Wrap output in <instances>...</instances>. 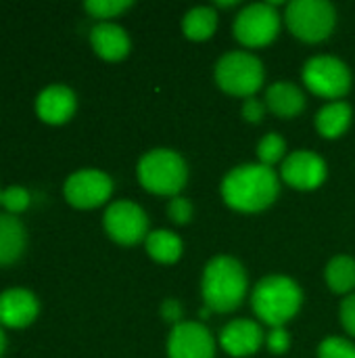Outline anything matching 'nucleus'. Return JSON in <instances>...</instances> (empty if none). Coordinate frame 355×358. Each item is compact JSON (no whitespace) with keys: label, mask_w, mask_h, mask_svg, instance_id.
Returning <instances> with one entry per match:
<instances>
[{"label":"nucleus","mask_w":355,"mask_h":358,"mask_svg":"<svg viewBox=\"0 0 355 358\" xmlns=\"http://www.w3.org/2000/svg\"><path fill=\"white\" fill-rule=\"evenodd\" d=\"M280 193L276 172L262 164H243L232 168L222 180V197L226 206L243 214L268 210Z\"/></svg>","instance_id":"obj_1"},{"label":"nucleus","mask_w":355,"mask_h":358,"mask_svg":"<svg viewBox=\"0 0 355 358\" xmlns=\"http://www.w3.org/2000/svg\"><path fill=\"white\" fill-rule=\"evenodd\" d=\"M249 289L247 273L243 264L232 256H216L207 262L203 271L201 292L205 306L211 313H232L236 310Z\"/></svg>","instance_id":"obj_2"},{"label":"nucleus","mask_w":355,"mask_h":358,"mask_svg":"<svg viewBox=\"0 0 355 358\" xmlns=\"http://www.w3.org/2000/svg\"><path fill=\"white\" fill-rule=\"evenodd\" d=\"M303 304V292L291 277L285 275H270L264 277L251 296V306L257 319H262L266 325L285 327Z\"/></svg>","instance_id":"obj_3"},{"label":"nucleus","mask_w":355,"mask_h":358,"mask_svg":"<svg viewBox=\"0 0 355 358\" xmlns=\"http://www.w3.org/2000/svg\"><path fill=\"white\" fill-rule=\"evenodd\" d=\"M138 180L149 193L178 197L188 180V168L180 153L172 149H153L138 162Z\"/></svg>","instance_id":"obj_4"},{"label":"nucleus","mask_w":355,"mask_h":358,"mask_svg":"<svg viewBox=\"0 0 355 358\" xmlns=\"http://www.w3.org/2000/svg\"><path fill=\"white\" fill-rule=\"evenodd\" d=\"M264 78L266 71L262 61L245 50L226 52L216 63V84L232 96L251 99L262 88Z\"/></svg>","instance_id":"obj_5"},{"label":"nucleus","mask_w":355,"mask_h":358,"mask_svg":"<svg viewBox=\"0 0 355 358\" xmlns=\"http://www.w3.org/2000/svg\"><path fill=\"white\" fill-rule=\"evenodd\" d=\"M287 25L303 42L326 40L337 25V10L328 0H293L287 6Z\"/></svg>","instance_id":"obj_6"},{"label":"nucleus","mask_w":355,"mask_h":358,"mask_svg":"<svg viewBox=\"0 0 355 358\" xmlns=\"http://www.w3.org/2000/svg\"><path fill=\"white\" fill-rule=\"evenodd\" d=\"M303 84L310 92L322 99L339 101L343 99L352 88V71L349 67L331 55H318L305 61L303 65Z\"/></svg>","instance_id":"obj_7"},{"label":"nucleus","mask_w":355,"mask_h":358,"mask_svg":"<svg viewBox=\"0 0 355 358\" xmlns=\"http://www.w3.org/2000/svg\"><path fill=\"white\" fill-rule=\"evenodd\" d=\"M232 29L243 46H268L280 31V15L272 2H253L236 15Z\"/></svg>","instance_id":"obj_8"},{"label":"nucleus","mask_w":355,"mask_h":358,"mask_svg":"<svg viewBox=\"0 0 355 358\" xmlns=\"http://www.w3.org/2000/svg\"><path fill=\"white\" fill-rule=\"evenodd\" d=\"M105 231L119 245H136L149 237V218L140 206L121 199L107 208Z\"/></svg>","instance_id":"obj_9"},{"label":"nucleus","mask_w":355,"mask_h":358,"mask_svg":"<svg viewBox=\"0 0 355 358\" xmlns=\"http://www.w3.org/2000/svg\"><path fill=\"white\" fill-rule=\"evenodd\" d=\"M113 193V180L100 170H80L65 180V197L73 208L90 210L103 206Z\"/></svg>","instance_id":"obj_10"},{"label":"nucleus","mask_w":355,"mask_h":358,"mask_svg":"<svg viewBox=\"0 0 355 358\" xmlns=\"http://www.w3.org/2000/svg\"><path fill=\"white\" fill-rule=\"evenodd\" d=\"M169 358H216V340L203 323L182 321L167 340Z\"/></svg>","instance_id":"obj_11"},{"label":"nucleus","mask_w":355,"mask_h":358,"mask_svg":"<svg viewBox=\"0 0 355 358\" xmlns=\"http://www.w3.org/2000/svg\"><path fill=\"white\" fill-rule=\"evenodd\" d=\"M282 180L297 191H314L326 180V162L308 149L287 155L280 168Z\"/></svg>","instance_id":"obj_12"},{"label":"nucleus","mask_w":355,"mask_h":358,"mask_svg":"<svg viewBox=\"0 0 355 358\" xmlns=\"http://www.w3.org/2000/svg\"><path fill=\"white\" fill-rule=\"evenodd\" d=\"M264 342H266L264 329L249 319L230 321L220 334V346L224 348L226 355L234 358L253 357Z\"/></svg>","instance_id":"obj_13"},{"label":"nucleus","mask_w":355,"mask_h":358,"mask_svg":"<svg viewBox=\"0 0 355 358\" xmlns=\"http://www.w3.org/2000/svg\"><path fill=\"white\" fill-rule=\"evenodd\" d=\"M38 300L27 289H6L0 294V323L6 327H25L38 317Z\"/></svg>","instance_id":"obj_14"},{"label":"nucleus","mask_w":355,"mask_h":358,"mask_svg":"<svg viewBox=\"0 0 355 358\" xmlns=\"http://www.w3.org/2000/svg\"><path fill=\"white\" fill-rule=\"evenodd\" d=\"M77 101L71 88L63 84H52L38 94L36 111L48 124H65L75 113Z\"/></svg>","instance_id":"obj_15"},{"label":"nucleus","mask_w":355,"mask_h":358,"mask_svg":"<svg viewBox=\"0 0 355 358\" xmlns=\"http://www.w3.org/2000/svg\"><path fill=\"white\" fill-rule=\"evenodd\" d=\"M90 42H92V48L96 50V55L107 59V61L123 59L130 52V46H132L130 36L126 34V29L119 27L117 23H109V21H103V23L92 27Z\"/></svg>","instance_id":"obj_16"},{"label":"nucleus","mask_w":355,"mask_h":358,"mask_svg":"<svg viewBox=\"0 0 355 358\" xmlns=\"http://www.w3.org/2000/svg\"><path fill=\"white\" fill-rule=\"evenodd\" d=\"M266 105L274 115L293 120L305 109V94L293 82H274L266 92Z\"/></svg>","instance_id":"obj_17"},{"label":"nucleus","mask_w":355,"mask_h":358,"mask_svg":"<svg viewBox=\"0 0 355 358\" xmlns=\"http://www.w3.org/2000/svg\"><path fill=\"white\" fill-rule=\"evenodd\" d=\"M27 243L25 227L19 218L0 214V266L13 264L21 258Z\"/></svg>","instance_id":"obj_18"},{"label":"nucleus","mask_w":355,"mask_h":358,"mask_svg":"<svg viewBox=\"0 0 355 358\" xmlns=\"http://www.w3.org/2000/svg\"><path fill=\"white\" fill-rule=\"evenodd\" d=\"M352 120V107L343 101H333L316 113V128L324 138H339L349 130Z\"/></svg>","instance_id":"obj_19"},{"label":"nucleus","mask_w":355,"mask_h":358,"mask_svg":"<svg viewBox=\"0 0 355 358\" xmlns=\"http://www.w3.org/2000/svg\"><path fill=\"white\" fill-rule=\"evenodd\" d=\"M144 243H146L149 256L159 264H174L182 258V252H184L182 239L176 233L165 231V229L149 233Z\"/></svg>","instance_id":"obj_20"},{"label":"nucleus","mask_w":355,"mask_h":358,"mask_svg":"<svg viewBox=\"0 0 355 358\" xmlns=\"http://www.w3.org/2000/svg\"><path fill=\"white\" fill-rule=\"evenodd\" d=\"M218 29V10L213 6H195L182 19V31L188 40H209Z\"/></svg>","instance_id":"obj_21"},{"label":"nucleus","mask_w":355,"mask_h":358,"mask_svg":"<svg viewBox=\"0 0 355 358\" xmlns=\"http://www.w3.org/2000/svg\"><path fill=\"white\" fill-rule=\"evenodd\" d=\"M326 285L335 294H349L355 287V260L352 256H335L324 271Z\"/></svg>","instance_id":"obj_22"},{"label":"nucleus","mask_w":355,"mask_h":358,"mask_svg":"<svg viewBox=\"0 0 355 358\" xmlns=\"http://www.w3.org/2000/svg\"><path fill=\"white\" fill-rule=\"evenodd\" d=\"M285 153H287V141H285L280 134H276V132L266 134V136L259 141V145H257L259 164H262V166H268V168L276 166V164L285 157Z\"/></svg>","instance_id":"obj_23"},{"label":"nucleus","mask_w":355,"mask_h":358,"mask_svg":"<svg viewBox=\"0 0 355 358\" xmlns=\"http://www.w3.org/2000/svg\"><path fill=\"white\" fill-rule=\"evenodd\" d=\"M318 358H355V344L345 338H326L318 346Z\"/></svg>","instance_id":"obj_24"},{"label":"nucleus","mask_w":355,"mask_h":358,"mask_svg":"<svg viewBox=\"0 0 355 358\" xmlns=\"http://www.w3.org/2000/svg\"><path fill=\"white\" fill-rule=\"evenodd\" d=\"M84 6L92 17L109 19V17H115V15L123 13L126 8H130L132 2L130 0H88Z\"/></svg>","instance_id":"obj_25"},{"label":"nucleus","mask_w":355,"mask_h":358,"mask_svg":"<svg viewBox=\"0 0 355 358\" xmlns=\"http://www.w3.org/2000/svg\"><path fill=\"white\" fill-rule=\"evenodd\" d=\"M2 206L13 214L23 212L29 206V193L23 187H8L2 191Z\"/></svg>","instance_id":"obj_26"},{"label":"nucleus","mask_w":355,"mask_h":358,"mask_svg":"<svg viewBox=\"0 0 355 358\" xmlns=\"http://www.w3.org/2000/svg\"><path fill=\"white\" fill-rule=\"evenodd\" d=\"M192 203L184 197H174L167 206V214L176 224H188L192 220Z\"/></svg>","instance_id":"obj_27"},{"label":"nucleus","mask_w":355,"mask_h":358,"mask_svg":"<svg viewBox=\"0 0 355 358\" xmlns=\"http://www.w3.org/2000/svg\"><path fill=\"white\" fill-rule=\"evenodd\" d=\"M266 346L272 355H285L291 348V336L285 327H274L266 336Z\"/></svg>","instance_id":"obj_28"},{"label":"nucleus","mask_w":355,"mask_h":358,"mask_svg":"<svg viewBox=\"0 0 355 358\" xmlns=\"http://www.w3.org/2000/svg\"><path fill=\"white\" fill-rule=\"evenodd\" d=\"M266 109H268V105L264 101H259L255 96L245 99V103H243V117L249 124H259L264 120V115H266Z\"/></svg>","instance_id":"obj_29"},{"label":"nucleus","mask_w":355,"mask_h":358,"mask_svg":"<svg viewBox=\"0 0 355 358\" xmlns=\"http://www.w3.org/2000/svg\"><path fill=\"white\" fill-rule=\"evenodd\" d=\"M341 323L345 331L355 338V294L347 296L341 304Z\"/></svg>","instance_id":"obj_30"},{"label":"nucleus","mask_w":355,"mask_h":358,"mask_svg":"<svg viewBox=\"0 0 355 358\" xmlns=\"http://www.w3.org/2000/svg\"><path fill=\"white\" fill-rule=\"evenodd\" d=\"M161 317H163V321L172 323L174 327L180 325L182 323V306H180V302L178 300H163Z\"/></svg>","instance_id":"obj_31"},{"label":"nucleus","mask_w":355,"mask_h":358,"mask_svg":"<svg viewBox=\"0 0 355 358\" xmlns=\"http://www.w3.org/2000/svg\"><path fill=\"white\" fill-rule=\"evenodd\" d=\"M4 346H6V338H4V334H2V329H0V357H2V352H4Z\"/></svg>","instance_id":"obj_32"},{"label":"nucleus","mask_w":355,"mask_h":358,"mask_svg":"<svg viewBox=\"0 0 355 358\" xmlns=\"http://www.w3.org/2000/svg\"><path fill=\"white\" fill-rule=\"evenodd\" d=\"M209 315H211V310H209L207 306H205V308H201V313H199V317H201V319H207Z\"/></svg>","instance_id":"obj_33"},{"label":"nucleus","mask_w":355,"mask_h":358,"mask_svg":"<svg viewBox=\"0 0 355 358\" xmlns=\"http://www.w3.org/2000/svg\"><path fill=\"white\" fill-rule=\"evenodd\" d=\"M234 4H236L234 0H232V2H220V0H218V6H224V8H228V6H234Z\"/></svg>","instance_id":"obj_34"},{"label":"nucleus","mask_w":355,"mask_h":358,"mask_svg":"<svg viewBox=\"0 0 355 358\" xmlns=\"http://www.w3.org/2000/svg\"><path fill=\"white\" fill-rule=\"evenodd\" d=\"M0 203H2V191H0Z\"/></svg>","instance_id":"obj_35"}]
</instances>
